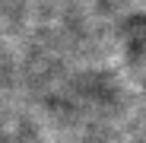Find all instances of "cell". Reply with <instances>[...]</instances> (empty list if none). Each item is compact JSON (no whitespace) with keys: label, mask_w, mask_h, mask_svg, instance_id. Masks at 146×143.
I'll return each mask as SVG.
<instances>
[{"label":"cell","mask_w":146,"mask_h":143,"mask_svg":"<svg viewBox=\"0 0 146 143\" xmlns=\"http://www.w3.org/2000/svg\"><path fill=\"white\" fill-rule=\"evenodd\" d=\"M124 32H127V41L133 51H143L146 54V13H137L124 22Z\"/></svg>","instance_id":"obj_1"}]
</instances>
